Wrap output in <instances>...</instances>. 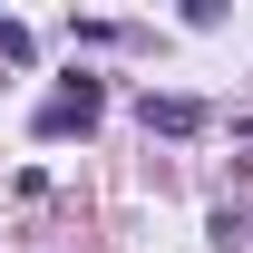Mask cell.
Here are the masks:
<instances>
[{"instance_id":"cell-1","label":"cell","mask_w":253,"mask_h":253,"mask_svg":"<svg viewBox=\"0 0 253 253\" xmlns=\"http://www.w3.org/2000/svg\"><path fill=\"white\" fill-rule=\"evenodd\" d=\"M97 107H107V88H97V78H59V88H49V107H39V136H88Z\"/></svg>"},{"instance_id":"cell-2","label":"cell","mask_w":253,"mask_h":253,"mask_svg":"<svg viewBox=\"0 0 253 253\" xmlns=\"http://www.w3.org/2000/svg\"><path fill=\"white\" fill-rule=\"evenodd\" d=\"M146 126H156V136H195V126H205V97H156L146 88Z\"/></svg>"},{"instance_id":"cell-3","label":"cell","mask_w":253,"mask_h":253,"mask_svg":"<svg viewBox=\"0 0 253 253\" xmlns=\"http://www.w3.org/2000/svg\"><path fill=\"white\" fill-rule=\"evenodd\" d=\"M0 59H10V68H30V30H20V20H0Z\"/></svg>"}]
</instances>
